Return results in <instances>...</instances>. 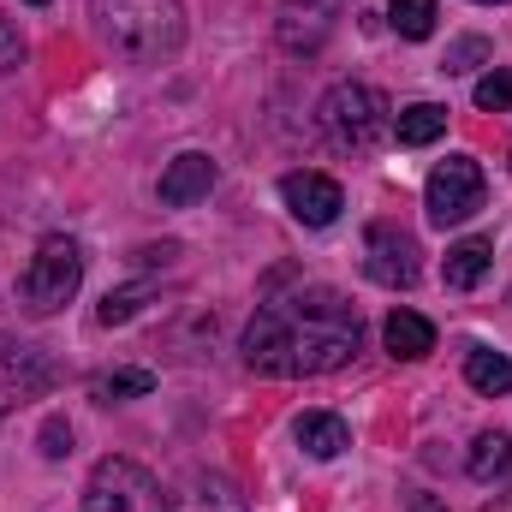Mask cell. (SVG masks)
Here are the masks:
<instances>
[{"label": "cell", "instance_id": "1", "mask_svg": "<svg viewBox=\"0 0 512 512\" xmlns=\"http://www.w3.org/2000/svg\"><path fill=\"white\" fill-rule=\"evenodd\" d=\"M364 346V322L358 304H346L334 286H304L292 298H268L256 304L251 328H245V364L256 376H328L346 370Z\"/></svg>", "mask_w": 512, "mask_h": 512}, {"label": "cell", "instance_id": "2", "mask_svg": "<svg viewBox=\"0 0 512 512\" xmlns=\"http://www.w3.org/2000/svg\"><path fill=\"white\" fill-rule=\"evenodd\" d=\"M90 18L131 66H161L185 48V0H90Z\"/></svg>", "mask_w": 512, "mask_h": 512}, {"label": "cell", "instance_id": "3", "mask_svg": "<svg viewBox=\"0 0 512 512\" xmlns=\"http://www.w3.org/2000/svg\"><path fill=\"white\" fill-rule=\"evenodd\" d=\"M322 126L340 149H376L393 131V108L376 84H334L322 96Z\"/></svg>", "mask_w": 512, "mask_h": 512}, {"label": "cell", "instance_id": "4", "mask_svg": "<svg viewBox=\"0 0 512 512\" xmlns=\"http://www.w3.org/2000/svg\"><path fill=\"white\" fill-rule=\"evenodd\" d=\"M78 286H84V251H78V239H42L36 256H30V268H24V310L30 316H54V310H66L72 298H78Z\"/></svg>", "mask_w": 512, "mask_h": 512}, {"label": "cell", "instance_id": "5", "mask_svg": "<svg viewBox=\"0 0 512 512\" xmlns=\"http://www.w3.org/2000/svg\"><path fill=\"white\" fill-rule=\"evenodd\" d=\"M84 512H167V501L137 459H102L84 483Z\"/></svg>", "mask_w": 512, "mask_h": 512}, {"label": "cell", "instance_id": "6", "mask_svg": "<svg viewBox=\"0 0 512 512\" xmlns=\"http://www.w3.org/2000/svg\"><path fill=\"white\" fill-rule=\"evenodd\" d=\"M483 191H489L483 185V167L471 155H447L429 173V185H423V209H429L435 227H459V221H471L483 209Z\"/></svg>", "mask_w": 512, "mask_h": 512}, {"label": "cell", "instance_id": "7", "mask_svg": "<svg viewBox=\"0 0 512 512\" xmlns=\"http://www.w3.org/2000/svg\"><path fill=\"white\" fill-rule=\"evenodd\" d=\"M48 387H54V358L18 334H0V417L42 399Z\"/></svg>", "mask_w": 512, "mask_h": 512}, {"label": "cell", "instance_id": "8", "mask_svg": "<svg viewBox=\"0 0 512 512\" xmlns=\"http://www.w3.org/2000/svg\"><path fill=\"white\" fill-rule=\"evenodd\" d=\"M364 274L387 286V292H399V286H417V274H423V251H417V239L411 233H399V227H370L364 233Z\"/></svg>", "mask_w": 512, "mask_h": 512}, {"label": "cell", "instance_id": "9", "mask_svg": "<svg viewBox=\"0 0 512 512\" xmlns=\"http://www.w3.org/2000/svg\"><path fill=\"white\" fill-rule=\"evenodd\" d=\"M280 203H286L292 221H304V227H334L340 209H346V191H340V179L304 167V173H286V179H280Z\"/></svg>", "mask_w": 512, "mask_h": 512}, {"label": "cell", "instance_id": "10", "mask_svg": "<svg viewBox=\"0 0 512 512\" xmlns=\"http://www.w3.org/2000/svg\"><path fill=\"white\" fill-rule=\"evenodd\" d=\"M334 18H340V0H280L274 42L286 54H316L334 36Z\"/></svg>", "mask_w": 512, "mask_h": 512}, {"label": "cell", "instance_id": "11", "mask_svg": "<svg viewBox=\"0 0 512 512\" xmlns=\"http://www.w3.org/2000/svg\"><path fill=\"white\" fill-rule=\"evenodd\" d=\"M161 203L167 209H191V203H203L209 191H215V161L209 155H197V149H185V155H173L167 161V173H161Z\"/></svg>", "mask_w": 512, "mask_h": 512}, {"label": "cell", "instance_id": "12", "mask_svg": "<svg viewBox=\"0 0 512 512\" xmlns=\"http://www.w3.org/2000/svg\"><path fill=\"white\" fill-rule=\"evenodd\" d=\"M167 512H251V507H245V495H239L233 477H221V471H191V477L173 489Z\"/></svg>", "mask_w": 512, "mask_h": 512}, {"label": "cell", "instance_id": "13", "mask_svg": "<svg viewBox=\"0 0 512 512\" xmlns=\"http://www.w3.org/2000/svg\"><path fill=\"white\" fill-rule=\"evenodd\" d=\"M292 441H298L310 459H340V453L352 447V429H346V417H334V411H304V417L292 423Z\"/></svg>", "mask_w": 512, "mask_h": 512}, {"label": "cell", "instance_id": "14", "mask_svg": "<svg viewBox=\"0 0 512 512\" xmlns=\"http://www.w3.org/2000/svg\"><path fill=\"white\" fill-rule=\"evenodd\" d=\"M382 340L393 358H405V364H417V358H429L435 352V328L417 316V310H393L382 322Z\"/></svg>", "mask_w": 512, "mask_h": 512}, {"label": "cell", "instance_id": "15", "mask_svg": "<svg viewBox=\"0 0 512 512\" xmlns=\"http://www.w3.org/2000/svg\"><path fill=\"white\" fill-rule=\"evenodd\" d=\"M489 262H495V245H489V239H459V245L447 251V262H441V280H447L453 292H471V286L489 274Z\"/></svg>", "mask_w": 512, "mask_h": 512}, {"label": "cell", "instance_id": "16", "mask_svg": "<svg viewBox=\"0 0 512 512\" xmlns=\"http://www.w3.org/2000/svg\"><path fill=\"white\" fill-rule=\"evenodd\" d=\"M447 131V108L441 102H411V108H399V120H393V137L405 143V149H423V143H435Z\"/></svg>", "mask_w": 512, "mask_h": 512}, {"label": "cell", "instance_id": "17", "mask_svg": "<svg viewBox=\"0 0 512 512\" xmlns=\"http://www.w3.org/2000/svg\"><path fill=\"white\" fill-rule=\"evenodd\" d=\"M465 471H471L477 483H495L501 471H512V435H501V429H483V435L471 441V459H465Z\"/></svg>", "mask_w": 512, "mask_h": 512}, {"label": "cell", "instance_id": "18", "mask_svg": "<svg viewBox=\"0 0 512 512\" xmlns=\"http://www.w3.org/2000/svg\"><path fill=\"white\" fill-rule=\"evenodd\" d=\"M465 382L477 387V393H512V358L501 352H489V346H471V358H465Z\"/></svg>", "mask_w": 512, "mask_h": 512}, {"label": "cell", "instance_id": "19", "mask_svg": "<svg viewBox=\"0 0 512 512\" xmlns=\"http://www.w3.org/2000/svg\"><path fill=\"white\" fill-rule=\"evenodd\" d=\"M149 298H161V286H149V280H137V286H120V292H108L102 304H96V322L102 328H120V322H131Z\"/></svg>", "mask_w": 512, "mask_h": 512}, {"label": "cell", "instance_id": "20", "mask_svg": "<svg viewBox=\"0 0 512 512\" xmlns=\"http://www.w3.org/2000/svg\"><path fill=\"white\" fill-rule=\"evenodd\" d=\"M387 18H393V30H399L405 42H423V36H435L441 6H435V0H387Z\"/></svg>", "mask_w": 512, "mask_h": 512}, {"label": "cell", "instance_id": "21", "mask_svg": "<svg viewBox=\"0 0 512 512\" xmlns=\"http://www.w3.org/2000/svg\"><path fill=\"white\" fill-rule=\"evenodd\" d=\"M143 393H155V376H149V370H108V376H96V382H90V399H102V405L143 399Z\"/></svg>", "mask_w": 512, "mask_h": 512}, {"label": "cell", "instance_id": "22", "mask_svg": "<svg viewBox=\"0 0 512 512\" xmlns=\"http://www.w3.org/2000/svg\"><path fill=\"white\" fill-rule=\"evenodd\" d=\"M489 60V42L483 36H459L453 48H447V60H441V72H477Z\"/></svg>", "mask_w": 512, "mask_h": 512}, {"label": "cell", "instance_id": "23", "mask_svg": "<svg viewBox=\"0 0 512 512\" xmlns=\"http://www.w3.org/2000/svg\"><path fill=\"white\" fill-rule=\"evenodd\" d=\"M477 108H483V114L512 108V72H489V78H477Z\"/></svg>", "mask_w": 512, "mask_h": 512}, {"label": "cell", "instance_id": "24", "mask_svg": "<svg viewBox=\"0 0 512 512\" xmlns=\"http://www.w3.org/2000/svg\"><path fill=\"white\" fill-rule=\"evenodd\" d=\"M42 453H48V459H66V453H72V423H66V417H48V423H42Z\"/></svg>", "mask_w": 512, "mask_h": 512}, {"label": "cell", "instance_id": "25", "mask_svg": "<svg viewBox=\"0 0 512 512\" xmlns=\"http://www.w3.org/2000/svg\"><path fill=\"white\" fill-rule=\"evenodd\" d=\"M24 66V36L12 30V18L0 12V72H18Z\"/></svg>", "mask_w": 512, "mask_h": 512}, {"label": "cell", "instance_id": "26", "mask_svg": "<svg viewBox=\"0 0 512 512\" xmlns=\"http://www.w3.org/2000/svg\"><path fill=\"white\" fill-rule=\"evenodd\" d=\"M411 512H447V507H441V501H429V495H417V501H411Z\"/></svg>", "mask_w": 512, "mask_h": 512}, {"label": "cell", "instance_id": "27", "mask_svg": "<svg viewBox=\"0 0 512 512\" xmlns=\"http://www.w3.org/2000/svg\"><path fill=\"white\" fill-rule=\"evenodd\" d=\"M483 512H512V495H495V501H489Z\"/></svg>", "mask_w": 512, "mask_h": 512}, {"label": "cell", "instance_id": "28", "mask_svg": "<svg viewBox=\"0 0 512 512\" xmlns=\"http://www.w3.org/2000/svg\"><path fill=\"white\" fill-rule=\"evenodd\" d=\"M477 6H507V0H477Z\"/></svg>", "mask_w": 512, "mask_h": 512}, {"label": "cell", "instance_id": "29", "mask_svg": "<svg viewBox=\"0 0 512 512\" xmlns=\"http://www.w3.org/2000/svg\"><path fill=\"white\" fill-rule=\"evenodd\" d=\"M24 6H48V0H24Z\"/></svg>", "mask_w": 512, "mask_h": 512}]
</instances>
